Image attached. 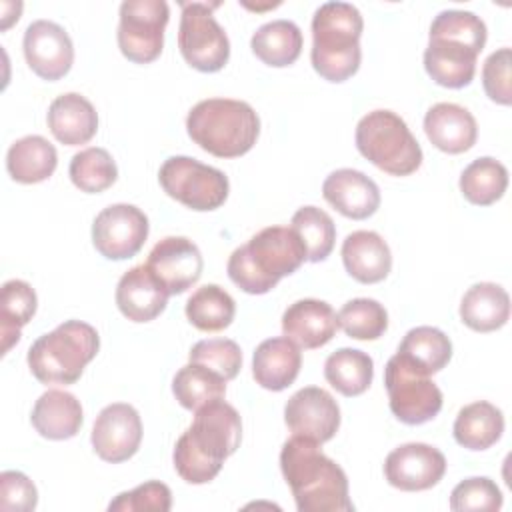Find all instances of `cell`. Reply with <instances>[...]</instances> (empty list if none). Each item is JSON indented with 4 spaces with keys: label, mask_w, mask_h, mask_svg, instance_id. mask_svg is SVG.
<instances>
[{
    "label": "cell",
    "mask_w": 512,
    "mask_h": 512,
    "mask_svg": "<svg viewBox=\"0 0 512 512\" xmlns=\"http://www.w3.org/2000/svg\"><path fill=\"white\" fill-rule=\"evenodd\" d=\"M82 406L74 394L64 390L44 392L34 408L30 422L34 430L48 440H68L80 432Z\"/></svg>",
    "instance_id": "26"
},
{
    "label": "cell",
    "mask_w": 512,
    "mask_h": 512,
    "mask_svg": "<svg viewBox=\"0 0 512 512\" xmlns=\"http://www.w3.org/2000/svg\"><path fill=\"white\" fill-rule=\"evenodd\" d=\"M396 354L422 374L432 376L450 362L452 342L434 326H416L406 332Z\"/></svg>",
    "instance_id": "30"
},
{
    "label": "cell",
    "mask_w": 512,
    "mask_h": 512,
    "mask_svg": "<svg viewBox=\"0 0 512 512\" xmlns=\"http://www.w3.org/2000/svg\"><path fill=\"white\" fill-rule=\"evenodd\" d=\"M384 384L392 414L410 426L430 422L442 410V392L402 356L394 354L384 368Z\"/></svg>",
    "instance_id": "11"
},
{
    "label": "cell",
    "mask_w": 512,
    "mask_h": 512,
    "mask_svg": "<svg viewBox=\"0 0 512 512\" xmlns=\"http://www.w3.org/2000/svg\"><path fill=\"white\" fill-rule=\"evenodd\" d=\"M36 292L24 280H8L0 292V334L2 354L20 340V328L26 326L36 314Z\"/></svg>",
    "instance_id": "33"
},
{
    "label": "cell",
    "mask_w": 512,
    "mask_h": 512,
    "mask_svg": "<svg viewBox=\"0 0 512 512\" xmlns=\"http://www.w3.org/2000/svg\"><path fill=\"white\" fill-rule=\"evenodd\" d=\"M188 358H190V362H196V364H202V366L214 370L226 382L236 378L242 368V350L230 338L200 340L192 346Z\"/></svg>",
    "instance_id": "40"
},
{
    "label": "cell",
    "mask_w": 512,
    "mask_h": 512,
    "mask_svg": "<svg viewBox=\"0 0 512 512\" xmlns=\"http://www.w3.org/2000/svg\"><path fill=\"white\" fill-rule=\"evenodd\" d=\"M334 308L316 298H304L290 304L282 314V332L298 348L314 350L328 344L338 330Z\"/></svg>",
    "instance_id": "19"
},
{
    "label": "cell",
    "mask_w": 512,
    "mask_h": 512,
    "mask_svg": "<svg viewBox=\"0 0 512 512\" xmlns=\"http://www.w3.org/2000/svg\"><path fill=\"white\" fill-rule=\"evenodd\" d=\"M338 324L354 340H378L388 328V312L378 300L354 298L340 308Z\"/></svg>",
    "instance_id": "39"
},
{
    "label": "cell",
    "mask_w": 512,
    "mask_h": 512,
    "mask_svg": "<svg viewBox=\"0 0 512 512\" xmlns=\"http://www.w3.org/2000/svg\"><path fill=\"white\" fill-rule=\"evenodd\" d=\"M322 196L332 208L352 220H364L380 206V190L376 182L352 168L330 172L322 184Z\"/></svg>",
    "instance_id": "20"
},
{
    "label": "cell",
    "mask_w": 512,
    "mask_h": 512,
    "mask_svg": "<svg viewBox=\"0 0 512 512\" xmlns=\"http://www.w3.org/2000/svg\"><path fill=\"white\" fill-rule=\"evenodd\" d=\"M460 318L470 330L494 332L510 318V296L500 284L478 282L464 292Z\"/></svg>",
    "instance_id": "27"
},
{
    "label": "cell",
    "mask_w": 512,
    "mask_h": 512,
    "mask_svg": "<svg viewBox=\"0 0 512 512\" xmlns=\"http://www.w3.org/2000/svg\"><path fill=\"white\" fill-rule=\"evenodd\" d=\"M172 392L182 408L198 410L200 406L212 400L224 398L226 380L214 370L202 364L190 362L176 372L172 380Z\"/></svg>",
    "instance_id": "36"
},
{
    "label": "cell",
    "mask_w": 512,
    "mask_h": 512,
    "mask_svg": "<svg viewBox=\"0 0 512 512\" xmlns=\"http://www.w3.org/2000/svg\"><path fill=\"white\" fill-rule=\"evenodd\" d=\"M450 508L456 512L476 510H500L502 492L494 480L486 476H472L454 486L450 494Z\"/></svg>",
    "instance_id": "41"
},
{
    "label": "cell",
    "mask_w": 512,
    "mask_h": 512,
    "mask_svg": "<svg viewBox=\"0 0 512 512\" xmlns=\"http://www.w3.org/2000/svg\"><path fill=\"white\" fill-rule=\"evenodd\" d=\"M56 164L58 154L54 144L38 134L16 140L6 154L8 174L20 184H36L50 178L56 170Z\"/></svg>",
    "instance_id": "28"
},
{
    "label": "cell",
    "mask_w": 512,
    "mask_h": 512,
    "mask_svg": "<svg viewBox=\"0 0 512 512\" xmlns=\"http://www.w3.org/2000/svg\"><path fill=\"white\" fill-rule=\"evenodd\" d=\"M342 262L354 280L362 284H376L388 276L392 268V254L378 232L356 230L342 242Z\"/></svg>",
    "instance_id": "23"
},
{
    "label": "cell",
    "mask_w": 512,
    "mask_h": 512,
    "mask_svg": "<svg viewBox=\"0 0 512 512\" xmlns=\"http://www.w3.org/2000/svg\"><path fill=\"white\" fill-rule=\"evenodd\" d=\"M284 422L292 436L324 444L332 440L340 428V408L328 390L306 386L288 398Z\"/></svg>",
    "instance_id": "14"
},
{
    "label": "cell",
    "mask_w": 512,
    "mask_h": 512,
    "mask_svg": "<svg viewBox=\"0 0 512 512\" xmlns=\"http://www.w3.org/2000/svg\"><path fill=\"white\" fill-rule=\"evenodd\" d=\"M148 218L134 204H112L92 224V244L108 260H126L140 252L148 238Z\"/></svg>",
    "instance_id": "13"
},
{
    "label": "cell",
    "mask_w": 512,
    "mask_h": 512,
    "mask_svg": "<svg viewBox=\"0 0 512 512\" xmlns=\"http://www.w3.org/2000/svg\"><path fill=\"white\" fill-rule=\"evenodd\" d=\"M356 148L376 168L408 176L422 164V148L406 122L392 110H372L356 124Z\"/></svg>",
    "instance_id": "8"
},
{
    "label": "cell",
    "mask_w": 512,
    "mask_h": 512,
    "mask_svg": "<svg viewBox=\"0 0 512 512\" xmlns=\"http://www.w3.org/2000/svg\"><path fill=\"white\" fill-rule=\"evenodd\" d=\"M290 228L306 248V260L322 262L330 256L336 240V226L328 212L316 206H302L294 212Z\"/></svg>",
    "instance_id": "37"
},
{
    "label": "cell",
    "mask_w": 512,
    "mask_h": 512,
    "mask_svg": "<svg viewBox=\"0 0 512 512\" xmlns=\"http://www.w3.org/2000/svg\"><path fill=\"white\" fill-rule=\"evenodd\" d=\"M234 298L218 284L200 286L186 302L188 322L202 332H220L234 320Z\"/></svg>",
    "instance_id": "35"
},
{
    "label": "cell",
    "mask_w": 512,
    "mask_h": 512,
    "mask_svg": "<svg viewBox=\"0 0 512 512\" xmlns=\"http://www.w3.org/2000/svg\"><path fill=\"white\" fill-rule=\"evenodd\" d=\"M146 266L168 294H182L202 276V254L198 246L184 236H166L154 244Z\"/></svg>",
    "instance_id": "18"
},
{
    "label": "cell",
    "mask_w": 512,
    "mask_h": 512,
    "mask_svg": "<svg viewBox=\"0 0 512 512\" xmlns=\"http://www.w3.org/2000/svg\"><path fill=\"white\" fill-rule=\"evenodd\" d=\"M38 492L32 480L16 470L0 474V508L4 512H30L36 508Z\"/></svg>",
    "instance_id": "44"
},
{
    "label": "cell",
    "mask_w": 512,
    "mask_h": 512,
    "mask_svg": "<svg viewBox=\"0 0 512 512\" xmlns=\"http://www.w3.org/2000/svg\"><path fill=\"white\" fill-rule=\"evenodd\" d=\"M364 20L356 6L348 2H324L312 18L314 70L328 82H344L360 68Z\"/></svg>",
    "instance_id": "5"
},
{
    "label": "cell",
    "mask_w": 512,
    "mask_h": 512,
    "mask_svg": "<svg viewBox=\"0 0 512 512\" xmlns=\"http://www.w3.org/2000/svg\"><path fill=\"white\" fill-rule=\"evenodd\" d=\"M218 2H182L178 48L182 58L200 72H218L230 58V42L212 10Z\"/></svg>",
    "instance_id": "10"
},
{
    "label": "cell",
    "mask_w": 512,
    "mask_h": 512,
    "mask_svg": "<svg viewBox=\"0 0 512 512\" xmlns=\"http://www.w3.org/2000/svg\"><path fill=\"white\" fill-rule=\"evenodd\" d=\"M26 64L42 80L54 82L66 76L74 62V46L68 32L50 20H34L22 40Z\"/></svg>",
    "instance_id": "17"
},
{
    "label": "cell",
    "mask_w": 512,
    "mask_h": 512,
    "mask_svg": "<svg viewBox=\"0 0 512 512\" xmlns=\"http://www.w3.org/2000/svg\"><path fill=\"white\" fill-rule=\"evenodd\" d=\"M300 366V348L286 336L260 342L252 356V376L256 384L272 392L288 388L296 380Z\"/></svg>",
    "instance_id": "25"
},
{
    "label": "cell",
    "mask_w": 512,
    "mask_h": 512,
    "mask_svg": "<svg viewBox=\"0 0 512 512\" xmlns=\"http://www.w3.org/2000/svg\"><path fill=\"white\" fill-rule=\"evenodd\" d=\"M170 10L164 0H126L120 4L118 48L130 62H154L164 46Z\"/></svg>",
    "instance_id": "12"
},
{
    "label": "cell",
    "mask_w": 512,
    "mask_h": 512,
    "mask_svg": "<svg viewBox=\"0 0 512 512\" xmlns=\"http://www.w3.org/2000/svg\"><path fill=\"white\" fill-rule=\"evenodd\" d=\"M100 348L94 326L82 320H66L52 332L34 340L28 350V368L40 384H74Z\"/></svg>",
    "instance_id": "7"
},
{
    "label": "cell",
    "mask_w": 512,
    "mask_h": 512,
    "mask_svg": "<svg viewBox=\"0 0 512 512\" xmlns=\"http://www.w3.org/2000/svg\"><path fill=\"white\" fill-rule=\"evenodd\" d=\"M424 132L438 150L448 154L470 150L478 138L474 116L454 102L434 104L424 116Z\"/></svg>",
    "instance_id": "22"
},
{
    "label": "cell",
    "mask_w": 512,
    "mask_h": 512,
    "mask_svg": "<svg viewBox=\"0 0 512 512\" xmlns=\"http://www.w3.org/2000/svg\"><path fill=\"white\" fill-rule=\"evenodd\" d=\"M280 470L300 512H352L348 478L320 444L292 436L282 444Z\"/></svg>",
    "instance_id": "2"
},
{
    "label": "cell",
    "mask_w": 512,
    "mask_h": 512,
    "mask_svg": "<svg viewBox=\"0 0 512 512\" xmlns=\"http://www.w3.org/2000/svg\"><path fill=\"white\" fill-rule=\"evenodd\" d=\"M508 186V170L490 156L472 160L460 174L462 196L476 206H490L500 200Z\"/></svg>",
    "instance_id": "34"
},
{
    "label": "cell",
    "mask_w": 512,
    "mask_h": 512,
    "mask_svg": "<svg viewBox=\"0 0 512 512\" xmlns=\"http://www.w3.org/2000/svg\"><path fill=\"white\" fill-rule=\"evenodd\" d=\"M68 174L76 188L88 194H98L116 182L118 168L108 150L90 146L72 156Z\"/></svg>",
    "instance_id": "38"
},
{
    "label": "cell",
    "mask_w": 512,
    "mask_h": 512,
    "mask_svg": "<svg viewBox=\"0 0 512 512\" xmlns=\"http://www.w3.org/2000/svg\"><path fill=\"white\" fill-rule=\"evenodd\" d=\"M452 432L460 446L468 450H486L500 440L504 432V416L494 404L476 400L460 408Z\"/></svg>",
    "instance_id": "29"
},
{
    "label": "cell",
    "mask_w": 512,
    "mask_h": 512,
    "mask_svg": "<svg viewBox=\"0 0 512 512\" xmlns=\"http://www.w3.org/2000/svg\"><path fill=\"white\" fill-rule=\"evenodd\" d=\"M162 190L190 210L220 208L230 192L228 176L190 156H170L158 172Z\"/></svg>",
    "instance_id": "9"
},
{
    "label": "cell",
    "mask_w": 512,
    "mask_h": 512,
    "mask_svg": "<svg viewBox=\"0 0 512 512\" xmlns=\"http://www.w3.org/2000/svg\"><path fill=\"white\" fill-rule=\"evenodd\" d=\"M188 136L216 158H238L252 150L260 134V118L244 100H200L186 118Z\"/></svg>",
    "instance_id": "6"
},
{
    "label": "cell",
    "mask_w": 512,
    "mask_h": 512,
    "mask_svg": "<svg viewBox=\"0 0 512 512\" xmlns=\"http://www.w3.org/2000/svg\"><path fill=\"white\" fill-rule=\"evenodd\" d=\"M306 260L298 234L286 226H268L228 258L230 280L246 294H266L280 278L294 274Z\"/></svg>",
    "instance_id": "4"
},
{
    "label": "cell",
    "mask_w": 512,
    "mask_h": 512,
    "mask_svg": "<svg viewBox=\"0 0 512 512\" xmlns=\"http://www.w3.org/2000/svg\"><path fill=\"white\" fill-rule=\"evenodd\" d=\"M486 36V24L474 12L442 10L430 24V40L424 50L428 76L444 88L468 86L474 80Z\"/></svg>",
    "instance_id": "3"
},
{
    "label": "cell",
    "mask_w": 512,
    "mask_h": 512,
    "mask_svg": "<svg viewBox=\"0 0 512 512\" xmlns=\"http://www.w3.org/2000/svg\"><path fill=\"white\" fill-rule=\"evenodd\" d=\"M52 136L66 146H80L94 138L98 130V114L88 98L68 92L52 100L46 116Z\"/></svg>",
    "instance_id": "24"
},
{
    "label": "cell",
    "mask_w": 512,
    "mask_h": 512,
    "mask_svg": "<svg viewBox=\"0 0 512 512\" xmlns=\"http://www.w3.org/2000/svg\"><path fill=\"white\" fill-rule=\"evenodd\" d=\"M326 382L342 396H360L374 378L372 358L356 348H340L324 362Z\"/></svg>",
    "instance_id": "32"
},
{
    "label": "cell",
    "mask_w": 512,
    "mask_h": 512,
    "mask_svg": "<svg viewBox=\"0 0 512 512\" xmlns=\"http://www.w3.org/2000/svg\"><path fill=\"white\" fill-rule=\"evenodd\" d=\"M446 472L444 454L422 442L394 448L384 460V476L390 486L404 492H420L436 486Z\"/></svg>",
    "instance_id": "16"
},
{
    "label": "cell",
    "mask_w": 512,
    "mask_h": 512,
    "mask_svg": "<svg viewBox=\"0 0 512 512\" xmlns=\"http://www.w3.org/2000/svg\"><path fill=\"white\" fill-rule=\"evenodd\" d=\"M510 66H512V50L506 46L492 52L482 66L484 92L492 102L502 104V106L512 104Z\"/></svg>",
    "instance_id": "43"
},
{
    "label": "cell",
    "mask_w": 512,
    "mask_h": 512,
    "mask_svg": "<svg viewBox=\"0 0 512 512\" xmlns=\"http://www.w3.org/2000/svg\"><path fill=\"white\" fill-rule=\"evenodd\" d=\"M168 290L156 280L146 264L122 274L116 286V306L132 322H150L168 304Z\"/></svg>",
    "instance_id": "21"
},
{
    "label": "cell",
    "mask_w": 512,
    "mask_h": 512,
    "mask_svg": "<svg viewBox=\"0 0 512 512\" xmlns=\"http://www.w3.org/2000/svg\"><path fill=\"white\" fill-rule=\"evenodd\" d=\"M194 420L174 446V468L188 484L214 480L242 438L240 414L222 398L194 410Z\"/></svg>",
    "instance_id": "1"
},
{
    "label": "cell",
    "mask_w": 512,
    "mask_h": 512,
    "mask_svg": "<svg viewBox=\"0 0 512 512\" xmlns=\"http://www.w3.org/2000/svg\"><path fill=\"white\" fill-rule=\"evenodd\" d=\"M302 42V32L292 20H272L252 34L250 48L264 64L284 68L298 60Z\"/></svg>",
    "instance_id": "31"
},
{
    "label": "cell",
    "mask_w": 512,
    "mask_h": 512,
    "mask_svg": "<svg viewBox=\"0 0 512 512\" xmlns=\"http://www.w3.org/2000/svg\"><path fill=\"white\" fill-rule=\"evenodd\" d=\"M90 440L104 462L118 464L132 458L142 442L140 414L126 402L104 406L94 420Z\"/></svg>",
    "instance_id": "15"
},
{
    "label": "cell",
    "mask_w": 512,
    "mask_h": 512,
    "mask_svg": "<svg viewBox=\"0 0 512 512\" xmlns=\"http://www.w3.org/2000/svg\"><path fill=\"white\" fill-rule=\"evenodd\" d=\"M172 506V494L170 488L164 482L150 480L140 486H136L130 492L118 494L110 504V512H140V510H156V512H168Z\"/></svg>",
    "instance_id": "42"
}]
</instances>
